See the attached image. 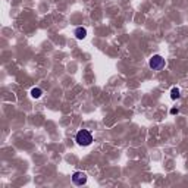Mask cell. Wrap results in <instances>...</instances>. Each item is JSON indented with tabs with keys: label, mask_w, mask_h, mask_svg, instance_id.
Here are the masks:
<instances>
[{
	"label": "cell",
	"mask_w": 188,
	"mask_h": 188,
	"mask_svg": "<svg viewBox=\"0 0 188 188\" xmlns=\"http://www.w3.org/2000/svg\"><path fill=\"white\" fill-rule=\"evenodd\" d=\"M75 141H77L78 145H82V147H87L93 143V135L90 131L87 129H81L77 132V137H75Z\"/></svg>",
	"instance_id": "1"
},
{
	"label": "cell",
	"mask_w": 188,
	"mask_h": 188,
	"mask_svg": "<svg viewBox=\"0 0 188 188\" xmlns=\"http://www.w3.org/2000/svg\"><path fill=\"white\" fill-rule=\"evenodd\" d=\"M148 66L151 68L153 71H160L165 68V59L160 55H153L148 60Z\"/></svg>",
	"instance_id": "2"
},
{
	"label": "cell",
	"mask_w": 188,
	"mask_h": 188,
	"mask_svg": "<svg viewBox=\"0 0 188 188\" xmlns=\"http://www.w3.org/2000/svg\"><path fill=\"white\" fill-rule=\"evenodd\" d=\"M72 182L75 185H78V187H81V185H84L87 182V175L84 172H75L72 175Z\"/></svg>",
	"instance_id": "3"
},
{
	"label": "cell",
	"mask_w": 188,
	"mask_h": 188,
	"mask_svg": "<svg viewBox=\"0 0 188 188\" xmlns=\"http://www.w3.org/2000/svg\"><path fill=\"white\" fill-rule=\"evenodd\" d=\"M74 34H75V37H77L78 40H82V38H85V37H87V30H85V28H82V27H78Z\"/></svg>",
	"instance_id": "4"
},
{
	"label": "cell",
	"mask_w": 188,
	"mask_h": 188,
	"mask_svg": "<svg viewBox=\"0 0 188 188\" xmlns=\"http://www.w3.org/2000/svg\"><path fill=\"white\" fill-rule=\"evenodd\" d=\"M30 94H31V97H33V99H40V97H41V94H43V90L38 88V87H34V88L31 90V93H30Z\"/></svg>",
	"instance_id": "5"
},
{
	"label": "cell",
	"mask_w": 188,
	"mask_h": 188,
	"mask_svg": "<svg viewBox=\"0 0 188 188\" xmlns=\"http://www.w3.org/2000/svg\"><path fill=\"white\" fill-rule=\"evenodd\" d=\"M179 88H177V87H174V88L170 90V99L172 100H177V99H179Z\"/></svg>",
	"instance_id": "6"
},
{
	"label": "cell",
	"mask_w": 188,
	"mask_h": 188,
	"mask_svg": "<svg viewBox=\"0 0 188 188\" xmlns=\"http://www.w3.org/2000/svg\"><path fill=\"white\" fill-rule=\"evenodd\" d=\"M170 113H172V115H175V113H178V109H172V110H170Z\"/></svg>",
	"instance_id": "7"
}]
</instances>
